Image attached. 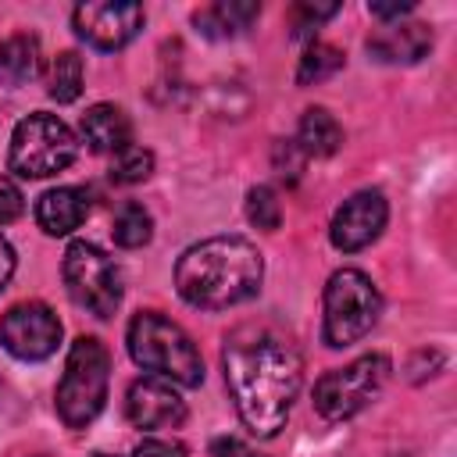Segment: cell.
Listing matches in <instances>:
<instances>
[{"mask_svg":"<svg viewBox=\"0 0 457 457\" xmlns=\"http://www.w3.org/2000/svg\"><path fill=\"white\" fill-rule=\"evenodd\" d=\"M246 218L250 225L264 228V232H275L278 221H282V207H278V196L271 186H253L246 193Z\"/></svg>","mask_w":457,"mask_h":457,"instance_id":"603a6c76","label":"cell"},{"mask_svg":"<svg viewBox=\"0 0 457 457\" xmlns=\"http://www.w3.org/2000/svg\"><path fill=\"white\" fill-rule=\"evenodd\" d=\"M25 211V200H21V189L7 179V175H0V225H7V221H14L18 214Z\"/></svg>","mask_w":457,"mask_h":457,"instance_id":"d4e9b609","label":"cell"},{"mask_svg":"<svg viewBox=\"0 0 457 457\" xmlns=\"http://www.w3.org/2000/svg\"><path fill=\"white\" fill-rule=\"evenodd\" d=\"M150 171H154V154L136 143L118 150L111 161V182H118V186H136V182L150 179Z\"/></svg>","mask_w":457,"mask_h":457,"instance_id":"7402d4cb","label":"cell"},{"mask_svg":"<svg viewBox=\"0 0 457 457\" xmlns=\"http://www.w3.org/2000/svg\"><path fill=\"white\" fill-rule=\"evenodd\" d=\"M382 314V293L378 286L357 271L343 268L325 286V343L328 346H350L364 339Z\"/></svg>","mask_w":457,"mask_h":457,"instance_id":"8992f818","label":"cell"},{"mask_svg":"<svg viewBox=\"0 0 457 457\" xmlns=\"http://www.w3.org/2000/svg\"><path fill=\"white\" fill-rule=\"evenodd\" d=\"M46 93L57 104H71L82 93V57L75 50H61L46 68Z\"/></svg>","mask_w":457,"mask_h":457,"instance_id":"d6986e66","label":"cell"},{"mask_svg":"<svg viewBox=\"0 0 457 457\" xmlns=\"http://www.w3.org/2000/svg\"><path fill=\"white\" fill-rule=\"evenodd\" d=\"M368 11L378 18V21H400V18H407L411 11H414V0H400V4H368Z\"/></svg>","mask_w":457,"mask_h":457,"instance_id":"83f0119b","label":"cell"},{"mask_svg":"<svg viewBox=\"0 0 457 457\" xmlns=\"http://www.w3.org/2000/svg\"><path fill=\"white\" fill-rule=\"evenodd\" d=\"M75 154H79L75 132L57 114L32 111L29 118H21L14 125L7 164L21 179H50V175L64 171L75 161Z\"/></svg>","mask_w":457,"mask_h":457,"instance_id":"5b68a950","label":"cell"},{"mask_svg":"<svg viewBox=\"0 0 457 457\" xmlns=\"http://www.w3.org/2000/svg\"><path fill=\"white\" fill-rule=\"evenodd\" d=\"M129 353L143 371H154L157 378H168L175 386L204 382V357L196 343L179 321L157 311H139L129 321Z\"/></svg>","mask_w":457,"mask_h":457,"instance_id":"3957f363","label":"cell"},{"mask_svg":"<svg viewBox=\"0 0 457 457\" xmlns=\"http://www.w3.org/2000/svg\"><path fill=\"white\" fill-rule=\"evenodd\" d=\"M211 457H264V453H257L253 446H246L236 436H218V439H211Z\"/></svg>","mask_w":457,"mask_h":457,"instance_id":"4316f807","label":"cell"},{"mask_svg":"<svg viewBox=\"0 0 457 457\" xmlns=\"http://www.w3.org/2000/svg\"><path fill=\"white\" fill-rule=\"evenodd\" d=\"M61 275H64L68 296L93 318H111L121 307V271L114 257H107L96 243L75 239L64 250Z\"/></svg>","mask_w":457,"mask_h":457,"instance_id":"ba28073f","label":"cell"},{"mask_svg":"<svg viewBox=\"0 0 457 457\" xmlns=\"http://www.w3.org/2000/svg\"><path fill=\"white\" fill-rule=\"evenodd\" d=\"M261 14L257 0H218L204 11L193 14L196 32H204L207 39H232L239 32H246Z\"/></svg>","mask_w":457,"mask_h":457,"instance_id":"2e32d148","label":"cell"},{"mask_svg":"<svg viewBox=\"0 0 457 457\" xmlns=\"http://www.w3.org/2000/svg\"><path fill=\"white\" fill-rule=\"evenodd\" d=\"M343 143V129L339 121L325 111V107H307L296 129V146L307 157H332Z\"/></svg>","mask_w":457,"mask_h":457,"instance_id":"ac0fdd59","label":"cell"},{"mask_svg":"<svg viewBox=\"0 0 457 457\" xmlns=\"http://www.w3.org/2000/svg\"><path fill=\"white\" fill-rule=\"evenodd\" d=\"M125 414L136 428H175L186 421V400L182 393L175 389V382L168 378H157V375H146V378H136L129 386V396H125Z\"/></svg>","mask_w":457,"mask_h":457,"instance_id":"7c38bea8","label":"cell"},{"mask_svg":"<svg viewBox=\"0 0 457 457\" xmlns=\"http://www.w3.org/2000/svg\"><path fill=\"white\" fill-rule=\"evenodd\" d=\"M393 364L386 353H364L346 368H332L314 382V411L325 421H346L364 411L386 386Z\"/></svg>","mask_w":457,"mask_h":457,"instance_id":"52a82bcc","label":"cell"},{"mask_svg":"<svg viewBox=\"0 0 457 457\" xmlns=\"http://www.w3.org/2000/svg\"><path fill=\"white\" fill-rule=\"evenodd\" d=\"M386 218H389V204H386V196L378 189L353 193L332 214V225H328L332 246L343 250V253H357V250L371 246L386 228Z\"/></svg>","mask_w":457,"mask_h":457,"instance_id":"8fae6325","label":"cell"},{"mask_svg":"<svg viewBox=\"0 0 457 457\" xmlns=\"http://www.w3.org/2000/svg\"><path fill=\"white\" fill-rule=\"evenodd\" d=\"M111 232H114V243H118V246L136 250V246H146V243H150V236H154V218H150V211H146L143 204L129 200V204L118 207Z\"/></svg>","mask_w":457,"mask_h":457,"instance_id":"ffe728a7","label":"cell"},{"mask_svg":"<svg viewBox=\"0 0 457 457\" xmlns=\"http://www.w3.org/2000/svg\"><path fill=\"white\" fill-rule=\"evenodd\" d=\"M11 275H14V246L0 236V289L11 282Z\"/></svg>","mask_w":457,"mask_h":457,"instance_id":"f1b7e54d","label":"cell"},{"mask_svg":"<svg viewBox=\"0 0 457 457\" xmlns=\"http://www.w3.org/2000/svg\"><path fill=\"white\" fill-rule=\"evenodd\" d=\"M79 132H82V139H86V146L93 154H118V150H125L132 143V121L114 104H93L82 114Z\"/></svg>","mask_w":457,"mask_h":457,"instance_id":"9a60e30c","label":"cell"},{"mask_svg":"<svg viewBox=\"0 0 457 457\" xmlns=\"http://www.w3.org/2000/svg\"><path fill=\"white\" fill-rule=\"evenodd\" d=\"M111 353L100 339L79 336L68 350L64 375L57 382V414L68 428H86L107 403Z\"/></svg>","mask_w":457,"mask_h":457,"instance_id":"277c9868","label":"cell"},{"mask_svg":"<svg viewBox=\"0 0 457 457\" xmlns=\"http://www.w3.org/2000/svg\"><path fill=\"white\" fill-rule=\"evenodd\" d=\"M93 457H114V453H93Z\"/></svg>","mask_w":457,"mask_h":457,"instance_id":"f546056e","label":"cell"},{"mask_svg":"<svg viewBox=\"0 0 457 457\" xmlns=\"http://www.w3.org/2000/svg\"><path fill=\"white\" fill-rule=\"evenodd\" d=\"M339 11V4H296L293 7V36H311L314 25H321L325 18H332Z\"/></svg>","mask_w":457,"mask_h":457,"instance_id":"cb8c5ba5","label":"cell"},{"mask_svg":"<svg viewBox=\"0 0 457 457\" xmlns=\"http://www.w3.org/2000/svg\"><path fill=\"white\" fill-rule=\"evenodd\" d=\"M364 46L382 64H418L432 50V29L425 21H389L375 29Z\"/></svg>","mask_w":457,"mask_h":457,"instance_id":"4fadbf2b","label":"cell"},{"mask_svg":"<svg viewBox=\"0 0 457 457\" xmlns=\"http://www.w3.org/2000/svg\"><path fill=\"white\" fill-rule=\"evenodd\" d=\"M264 278L261 250L243 236H211L193 243L175 264V289L189 307L221 311L257 296Z\"/></svg>","mask_w":457,"mask_h":457,"instance_id":"7a4b0ae2","label":"cell"},{"mask_svg":"<svg viewBox=\"0 0 457 457\" xmlns=\"http://www.w3.org/2000/svg\"><path fill=\"white\" fill-rule=\"evenodd\" d=\"M89 214V193L79 186H57L46 189L36 204V221L46 236H68L75 232Z\"/></svg>","mask_w":457,"mask_h":457,"instance_id":"5bb4252c","label":"cell"},{"mask_svg":"<svg viewBox=\"0 0 457 457\" xmlns=\"http://www.w3.org/2000/svg\"><path fill=\"white\" fill-rule=\"evenodd\" d=\"M0 343L18 361H46L61 343V318L39 300L14 303L0 318Z\"/></svg>","mask_w":457,"mask_h":457,"instance_id":"9c48e42d","label":"cell"},{"mask_svg":"<svg viewBox=\"0 0 457 457\" xmlns=\"http://www.w3.org/2000/svg\"><path fill=\"white\" fill-rule=\"evenodd\" d=\"M343 68V50L328 46V43H311L296 64V82L300 86H314V82H325L332 79L336 71Z\"/></svg>","mask_w":457,"mask_h":457,"instance_id":"44dd1931","label":"cell"},{"mask_svg":"<svg viewBox=\"0 0 457 457\" xmlns=\"http://www.w3.org/2000/svg\"><path fill=\"white\" fill-rule=\"evenodd\" d=\"M39 75V39L14 32L0 43V86H25Z\"/></svg>","mask_w":457,"mask_h":457,"instance_id":"e0dca14e","label":"cell"},{"mask_svg":"<svg viewBox=\"0 0 457 457\" xmlns=\"http://www.w3.org/2000/svg\"><path fill=\"white\" fill-rule=\"evenodd\" d=\"M143 21H146V14L139 4H79L71 11V25H75L79 39H86L96 50L129 46L139 36Z\"/></svg>","mask_w":457,"mask_h":457,"instance_id":"30bf717a","label":"cell"},{"mask_svg":"<svg viewBox=\"0 0 457 457\" xmlns=\"http://www.w3.org/2000/svg\"><path fill=\"white\" fill-rule=\"evenodd\" d=\"M132 457H186V446L182 443H175V439H143L136 450H132Z\"/></svg>","mask_w":457,"mask_h":457,"instance_id":"484cf974","label":"cell"},{"mask_svg":"<svg viewBox=\"0 0 457 457\" xmlns=\"http://www.w3.org/2000/svg\"><path fill=\"white\" fill-rule=\"evenodd\" d=\"M225 386L243 418V425L271 439L286 428L289 407L303 382V364L296 346L264 325H239L221 350Z\"/></svg>","mask_w":457,"mask_h":457,"instance_id":"6da1fadb","label":"cell"}]
</instances>
